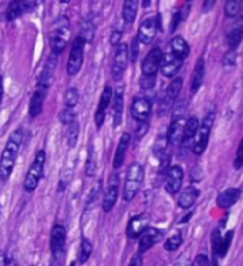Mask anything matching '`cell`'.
Segmentation results:
<instances>
[{
    "label": "cell",
    "mask_w": 243,
    "mask_h": 266,
    "mask_svg": "<svg viewBox=\"0 0 243 266\" xmlns=\"http://www.w3.org/2000/svg\"><path fill=\"white\" fill-rule=\"evenodd\" d=\"M44 162H46V152L43 150H40V151H37L36 157L26 174L25 182H23V188L26 192H33L38 187V184L43 178V174H44Z\"/></svg>",
    "instance_id": "cell-4"
},
{
    "label": "cell",
    "mask_w": 243,
    "mask_h": 266,
    "mask_svg": "<svg viewBox=\"0 0 243 266\" xmlns=\"http://www.w3.org/2000/svg\"><path fill=\"white\" fill-rule=\"evenodd\" d=\"M242 36H243V26L242 20L239 19L238 23L232 27V30L229 32V35H228V46H229L231 50H236V48H238V46H239L241 41H242Z\"/></svg>",
    "instance_id": "cell-31"
},
{
    "label": "cell",
    "mask_w": 243,
    "mask_h": 266,
    "mask_svg": "<svg viewBox=\"0 0 243 266\" xmlns=\"http://www.w3.org/2000/svg\"><path fill=\"white\" fill-rule=\"evenodd\" d=\"M57 54L51 53L47 60L43 66V70L38 76V87H44V88H49L53 81V76H54V70H56V66H57Z\"/></svg>",
    "instance_id": "cell-20"
},
{
    "label": "cell",
    "mask_w": 243,
    "mask_h": 266,
    "mask_svg": "<svg viewBox=\"0 0 243 266\" xmlns=\"http://www.w3.org/2000/svg\"><path fill=\"white\" fill-rule=\"evenodd\" d=\"M209 264H210V261H209V258L205 254H199L194 259V262H192V265L195 266H207Z\"/></svg>",
    "instance_id": "cell-46"
},
{
    "label": "cell",
    "mask_w": 243,
    "mask_h": 266,
    "mask_svg": "<svg viewBox=\"0 0 243 266\" xmlns=\"http://www.w3.org/2000/svg\"><path fill=\"white\" fill-rule=\"evenodd\" d=\"M70 36H71V30H70V22L66 16H59L50 29V48L51 53L54 54H61L69 41H70Z\"/></svg>",
    "instance_id": "cell-2"
},
{
    "label": "cell",
    "mask_w": 243,
    "mask_h": 266,
    "mask_svg": "<svg viewBox=\"0 0 243 266\" xmlns=\"http://www.w3.org/2000/svg\"><path fill=\"white\" fill-rule=\"evenodd\" d=\"M149 227V217L146 214H138L130 219L127 225V236L130 239H137Z\"/></svg>",
    "instance_id": "cell-17"
},
{
    "label": "cell",
    "mask_w": 243,
    "mask_h": 266,
    "mask_svg": "<svg viewBox=\"0 0 243 266\" xmlns=\"http://www.w3.org/2000/svg\"><path fill=\"white\" fill-rule=\"evenodd\" d=\"M115 54H114V60H112V67H111V73H112V78L115 81L121 80L122 74L125 72L128 63H130V54H128V46L125 43H121L118 46H115Z\"/></svg>",
    "instance_id": "cell-10"
},
{
    "label": "cell",
    "mask_w": 243,
    "mask_h": 266,
    "mask_svg": "<svg viewBox=\"0 0 243 266\" xmlns=\"http://www.w3.org/2000/svg\"><path fill=\"white\" fill-rule=\"evenodd\" d=\"M23 141V131L22 128H17L13 131L6 143V147L0 157V181H7L12 175L16 159L19 155V150Z\"/></svg>",
    "instance_id": "cell-1"
},
{
    "label": "cell",
    "mask_w": 243,
    "mask_h": 266,
    "mask_svg": "<svg viewBox=\"0 0 243 266\" xmlns=\"http://www.w3.org/2000/svg\"><path fill=\"white\" fill-rule=\"evenodd\" d=\"M191 180L192 181H201L202 180V169H201V167H195L194 169H192V172H191Z\"/></svg>",
    "instance_id": "cell-47"
},
{
    "label": "cell",
    "mask_w": 243,
    "mask_h": 266,
    "mask_svg": "<svg viewBox=\"0 0 243 266\" xmlns=\"http://www.w3.org/2000/svg\"><path fill=\"white\" fill-rule=\"evenodd\" d=\"M30 10V4L25 1V0H12L7 6V10H6V19L9 22L19 19L20 16H23L26 12Z\"/></svg>",
    "instance_id": "cell-26"
},
{
    "label": "cell",
    "mask_w": 243,
    "mask_h": 266,
    "mask_svg": "<svg viewBox=\"0 0 243 266\" xmlns=\"http://www.w3.org/2000/svg\"><path fill=\"white\" fill-rule=\"evenodd\" d=\"M138 4H139V0H124L122 19H124V23L127 26H131L134 23L135 16H137V12H138Z\"/></svg>",
    "instance_id": "cell-29"
},
{
    "label": "cell",
    "mask_w": 243,
    "mask_h": 266,
    "mask_svg": "<svg viewBox=\"0 0 243 266\" xmlns=\"http://www.w3.org/2000/svg\"><path fill=\"white\" fill-rule=\"evenodd\" d=\"M3 96H4V90H3V77L0 76V106L3 101Z\"/></svg>",
    "instance_id": "cell-52"
},
{
    "label": "cell",
    "mask_w": 243,
    "mask_h": 266,
    "mask_svg": "<svg viewBox=\"0 0 243 266\" xmlns=\"http://www.w3.org/2000/svg\"><path fill=\"white\" fill-rule=\"evenodd\" d=\"M111 103H112V125L117 128L121 124L122 111H124V93H122V87L117 88L115 94H112Z\"/></svg>",
    "instance_id": "cell-23"
},
{
    "label": "cell",
    "mask_w": 243,
    "mask_h": 266,
    "mask_svg": "<svg viewBox=\"0 0 243 266\" xmlns=\"http://www.w3.org/2000/svg\"><path fill=\"white\" fill-rule=\"evenodd\" d=\"M220 239H222V235H220L219 229H216L213 233H212V251H213L215 259H216V249H218V245L219 242H220ZM215 264H218V261H215Z\"/></svg>",
    "instance_id": "cell-41"
},
{
    "label": "cell",
    "mask_w": 243,
    "mask_h": 266,
    "mask_svg": "<svg viewBox=\"0 0 243 266\" xmlns=\"http://www.w3.org/2000/svg\"><path fill=\"white\" fill-rule=\"evenodd\" d=\"M182 84L183 80L181 77L172 80L170 84H168L167 90H165V93H164V96L161 97V103H159V115L167 114V113L174 107L176 98H178L179 94H181Z\"/></svg>",
    "instance_id": "cell-8"
},
{
    "label": "cell",
    "mask_w": 243,
    "mask_h": 266,
    "mask_svg": "<svg viewBox=\"0 0 243 266\" xmlns=\"http://www.w3.org/2000/svg\"><path fill=\"white\" fill-rule=\"evenodd\" d=\"M185 114H186L185 103H181L174 110V115H172V120H171L170 127H168V133H167V141L170 144H179L181 143L183 127H185V121H186Z\"/></svg>",
    "instance_id": "cell-5"
},
{
    "label": "cell",
    "mask_w": 243,
    "mask_h": 266,
    "mask_svg": "<svg viewBox=\"0 0 243 266\" xmlns=\"http://www.w3.org/2000/svg\"><path fill=\"white\" fill-rule=\"evenodd\" d=\"M80 100V93L75 87L67 88V91L64 93V106L66 107H75L78 104Z\"/></svg>",
    "instance_id": "cell-35"
},
{
    "label": "cell",
    "mask_w": 243,
    "mask_h": 266,
    "mask_svg": "<svg viewBox=\"0 0 243 266\" xmlns=\"http://www.w3.org/2000/svg\"><path fill=\"white\" fill-rule=\"evenodd\" d=\"M182 64L183 60L178 59L175 54H172L171 51H168V53H164V54H162V61H161L159 70H161L164 77L172 78V77H175L176 73L179 72V69L182 67Z\"/></svg>",
    "instance_id": "cell-14"
},
{
    "label": "cell",
    "mask_w": 243,
    "mask_h": 266,
    "mask_svg": "<svg viewBox=\"0 0 243 266\" xmlns=\"http://www.w3.org/2000/svg\"><path fill=\"white\" fill-rule=\"evenodd\" d=\"M216 1H218V0H204V4H202V10H204V12H210V10H212V9L215 7Z\"/></svg>",
    "instance_id": "cell-49"
},
{
    "label": "cell",
    "mask_w": 243,
    "mask_h": 266,
    "mask_svg": "<svg viewBox=\"0 0 243 266\" xmlns=\"http://www.w3.org/2000/svg\"><path fill=\"white\" fill-rule=\"evenodd\" d=\"M198 127H199V120L196 117H191L185 121V127H183L182 138H181V143H182V150H188V147L192 144L196 131H198Z\"/></svg>",
    "instance_id": "cell-24"
},
{
    "label": "cell",
    "mask_w": 243,
    "mask_h": 266,
    "mask_svg": "<svg viewBox=\"0 0 243 266\" xmlns=\"http://www.w3.org/2000/svg\"><path fill=\"white\" fill-rule=\"evenodd\" d=\"M232 239H233V230H229V232L226 233V236L222 238L220 242H219L218 249H216V261H218V259H222L225 255L228 254Z\"/></svg>",
    "instance_id": "cell-33"
},
{
    "label": "cell",
    "mask_w": 243,
    "mask_h": 266,
    "mask_svg": "<svg viewBox=\"0 0 243 266\" xmlns=\"http://www.w3.org/2000/svg\"><path fill=\"white\" fill-rule=\"evenodd\" d=\"M198 196H199V190L195 188L194 185H189V187H186L182 192H181V195H179V198H178V205L181 206L182 209H189V208L196 202Z\"/></svg>",
    "instance_id": "cell-28"
},
{
    "label": "cell",
    "mask_w": 243,
    "mask_h": 266,
    "mask_svg": "<svg viewBox=\"0 0 243 266\" xmlns=\"http://www.w3.org/2000/svg\"><path fill=\"white\" fill-rule=\"evenodd\" d=\"M155 81H157L155 74H149V76H144V77L141 78L139 84H141V88L149 90V88H152V87L155 85Z\"/></svg>",
    "instance_id": "cell-40"
},
{
    "label": "cell",
    "mask_w": 243,
    "mask_h": 266,
    "mask_svg": "<svg viewBox=\"0 0 243 266\" xmlns=\"http://www.w3.org/2000/svg\"><path fill=\"white\" fill-rule=\"evenodd\" d=\"M131 143V135L128 133H124L118 141V147L115 150V155H114V162H112V167L114 169L121 168L122 164H124V159H125V154H127V150L130 147Z\"/></svg>",
    "instance_id": "cell-25"
},
{
    "label": "cell",
    "mask_w": 243,
    "mask_h": 266,
    "mask_svg": "<svg viewBox=\"0 0 243 266\" xmlns=\"http://www.w3.org/2000/svg\"><path fill=\"white\" fill-rule=\"evenodd\" d=\"M170 51L175 54L178 59L185 60L189 56V44L185 41L182 36H175L170 43Z\"/></svg>",
    "instance_id": "cell-27"
},
{
    "label": "cell",
    "mask_w": 243,
    "mask_h": 266,
    "mask_svg": "<svg viewBox=\"0 0 243 266\" xmlns=\"http://www.w3.org/2000/svg\"><path fill=\"white\" fill-rule=\"evenodd\" d=\"M78 135H80V124L74 120L73 122L69 124V128H67V144H69L70 148L75 147Z\"/></svg>",
    "instance_id": "cell-32"
},
{
    "label": "cell",
    "mask_w": 243,
    "mask_h": 266,
    "mask_svg": "<svg viewBox=\"0 0 243 266\" xmlns=\"http://www.w3.org/2000/svg\"><path fill=\"white\" fill-rule=\"evenodd\" d=\"M183 182V169L179 165L171 167L167 172V181H165V190L171 195H176L181 191Z\"/></svg>",
    "instance_id": "cell-16"
},
{
    "label": "cell",
    "mask_w": 243,
    "mask_h": 266,
    "mask_svg": "<svg viewBox=\"0 0 243 266\" xmlns=\"http://www.w3.org/2000/svg\"><path fill=\"white\" fill-rule=\"evenodd\" d=\"M66 229L63 225H53L51 228V235H50V249H51V254L53 258L56 261H63V256H64V246H66Z\"/></svg>",
    "instance_id": "cell-9"
},
{
    "label": "cell",
    "mask_w": 243,
    "mask_h": 266,
    "mask_svg": "<svg viewBox=\"0 0 243 266\" xmlns=\"http://www.w3.org/2000/svg\"><path fill=\"white\" fill-rule=\"evenodd\" d=\"M46 96H47V88H44V87H38L33 93V96L30 98V106H29V114L32 118H36L41 114Z\"/></svg>",
    "instance_id": "cell-21"
},
{
    "label": "cell",
    "mask_w": 243,
    "mask_h": 266,
    "mask_svg": "<svg viewBox=\"0 0 243 266\" xmlns=\"http://www.w3.org/2000/svg\"><path fill=\"white\" fill-rule=\"evenodd\" d=\"M192 217V212H191V214H189V215H188V217H183L182 218V221H181V222H188V219H189V218Z\"/></svg>",
    "instance_id": "cell-54"
},
{
    "label": "cell",
    "mask_w": 243,
    "mask_h": 266,
    "mask_svg": "<svg viewBox=\"0 0 243 266\" xmlns=\"http://www.w3.org/2000/svg\"><path fill=\"white\" fill-rule=\"evenodd\" d=\"M118 191H120V175L118 174H111L107 191H105L104 198H103V209H104V212H109L114 208V205L117 204Z\"/></svg>",
    "instance_id": "cell-13"
},
{
    "label": "cell",
    "mask_w": 243,
    "mask_h": 266,
    "mask_svg": "<svg viewBox=\"0 0 243 266\" xmlns=\"http://www.w3.org/2000/svg\"><path fill=\"white\" fill-rule=\"evenodd\" d=\"M151 110H152L151 98L145 96L135 97L131 104V117L138 122H145L151 115Z\"/></svg>",
    "instance_id": "cell-11"
},
{
    "label": "cell",
    "mask_w": 243,
    "mask_h": 266,
    "mask_svg": "<svg viewBox=\"0 0 243 266\" xmlns=\"http://www.w3.org/2000/svg\"><path fill=\"white\" fill-rule=\"evenodd\" d=\"M130 264H131V265H142V254L135 255L134 258L130 261Z\"/></svg>",
    "instance_id": "cell-50"
},
{
    "label": "cell",
    "mask_w": 243,
    "mask_h": 266,
    "mask_svg": "<svg viewBox=\"0 0 243 266\" xmlns=\"http://www.w3.org/2000/svg\"><path fill=\"white\" fill-rule=\"evenodd\" d=\"M236 64V51L229 50L223 57V66H235Z\"/></svg>",
    "instance_id": "cell-44"
},
{
    "label": "cell",
    "mask_w": 243,
    "mask_h": 266,
    "mask_svg": "<svg viewBox=\"0 0 243 266\" xmlns=\"http://www.w3.org/2000/svg\"><path fill=\"white\" fill-rule=\"evenodd\" d=\"M213 122H215V113L213 111L208 113L207 115H205V118L202 120V122H199L198 131H196V135H195L194 138V152L196 155H201L207 150Z\"/></svg>",
    "instance_id": "cell-6"
},
{
    "label": "cell",
    "mask_w": 243,
    "mask_h": 266,
    "mask_svg": "<svg viewBox=\"0 0 243 266\" xmlns=\"http://www.w3.org/2000/svg\"><path fill=\"white\" fill-rule=\"evenodd\" d=\"M242 0H226L225 3V14L226 17H236L241 12Z\"/></svg>",
    "instance_id": "cell-38"
},
{
    "label": "cell",
    "mask_w": 243,
    "mask_h": 266,
    "mask_svg": "<svg viewBox=\"0 0 243 266\" xmlns=\"http://www.w3.org/2000/svg\"><path fill=\"white\" fill-rule=\"evenodd\" d=\"M151 1H152V0H142V6H144V7H149Z\"/></svg>",
    "instance_id": "cell-53"
},
{
    "label": "cell",
    "mask_w": 243,
    "mask_h": 266,
    "mask_svg": "<svg viewBox=\"0 0 243 266\" xmlns=\"http://www.w3.org/2000/svg\"><path fill=\"white\" fill-rule=\"evenodd\" d=\"M75 117H77V114L74 111V107H64L60 111V114H59L60 122L64 124V125H69L70 122H73L75 120Z\"/></svg>",
    "instance_id": "cell-39"
},
{
    "label": "cell",
    "mask_w": 243,
    "mask_h": 266,
    "mask_svg": "<svg viewBox=\"0 0 243 266\" xmlns=\"http://www.w3.org/2000/svg\"><path fill=\"white\" fill-rule=\"evenodd\" d=\"M9 261H7V254L6 252H3V251H0V266L6 265Z\"/></svg>",
    "instance_id": "cell-51"
},
{
    "label": "cell",
    "mask_w": 243,
    "mask_h": 266,
    "mask_svg": "<svg viewBox=\"0 0 243 266\" xmlns=\"http://www.w3.org/2000/svg\"><path fill=\"white\" fill-rule=\"evenodd\" d=\"M85 38L83 36H78L74 38L71 51L67 60V73L70 76H75L77 73L81 70L83 61H84V47H85Z\"/></svg>",
    "instance_id": "cell-7"
},
{
    "label": "cell",
    "mask_w": 243,
    "mask_h": 266,
    "mask_svg": "<svg viewBox=\"0 0 243 266\" xmlns=\"http://www.w3.org/2000/svg\"><path fill=\"white\" fill-rule=\"evenodd\" d=\"M181 19H182V16H181V12L175 13L174 14V17H172V22H171V32H175V29L178 27V24L181 22Z\"/></svg>",
    "instance_id": "cell-48"
},
{
    "label": "cell",
    "mask_w": 243,
    "mask_h": 266,
    "mask_svg": "<svg viewBox=\"0 0 243 266\" xmlns=\"http://www.w3.org/2000/svg\"><path fill=\"white\" fill-rule=\"evenodd\" d=\"M93 252V245L87 238H83L81 245H80V251H78V262L80 264H85L90 258V255Z\"/></svg>",
    "instance_id": "cell-36"
},
{
    "label": "cell",
    "mask_w": 243,
    "mask_h": 266,
    "mask_svg": "<svg viewBox=\"0 0 243 266\" xmlns=\"http://www.w3.org/2000/svg\"><path fill=\"white\" fill-rule=\"evenodd\" d=\"M138 38L135 37L134 40H133V43H131V48L128 50V54H130V61H135L137 60V57H138Z\"/></svg>",
    "instance_id": "cell-45"
},
{
    "label": "cell",
    "mask_w": 243,
    "mask_h": 266,
    "mask_svg": "<svg viewBox=\"0 0 243 266\" xmlns=\"http://www.w3.org/2000/svg\"><path fill=\"white\" fill-rule=\"evenodd\" d=\"M243 143L241 141L239 143V147H238V151H236V158H235V168L241 169L243 165Z\"/></svg>",
    "instance_id": "cell-42"
},
{
    "label": "cell",
    "mask_w": 243,
    "mask_h": 266,
    "mask_svg": "<svg viewBox=\"0 0 243 266\" xmlns=\"http://www.w3.org/2000/svg\"><path fill=\"white\" fill-rule=\"evenodd\" d=\"M181 245H182V235H181L179 232H176V233L171 235L170 238L165 241L164 248H165V251H168V252H175Z\"/></svg>",
    "instance_id": "cell-37"
},
{
    "label": "cell",
    "mask_w": 243,
    "mask_h": 266,
    "mask_svg": "<svg viewBox=\"0 0 243 266\" xmlns=\"http://www.w3.org/2000/svg\"><path fill=\"white\" fill-rule=\"evenodd\" d=\"M162 54H164V51L159 47H154L146 54L145 59L142 61V66H141L144 76L155 74L158 72L161 61H162Z\"/></svg>",
    "instance_id": "cell-18"
},
{
    "label": "cell",
    "mask_w": 243,
    "mask_h": 266,
    "mask_svg": "<svg viewBox=\"0 0 243 266\" xmlns=\"http://www.w3.org/2000/svg\"><path fill=\"white\" fill-rule=\"evenodd\" d=\"M159 29V17L155 16V17H148L145 19L139 29H138V41L142 43V44H151L154 41V38L157 36Z\"/></svg>",
    "instance_id": "cell-12"
},
{
    "label": "cell",
    "mask_w": 243,
    "mask_h": 266,
    "mask_svg": "<svg viewBox=\"0 0 243 266\" xmlns=\"http://www.w3.org/2000/svg\"><path fill=\"white\" fill-rule=\"evenodd\" d=\"M204 77H205V61L204 59H199L198 63L195 64L194 74H192V80H191V91L196 93L204 81Z\"/></svg>",
    "instance_id": "cell-30"
},
{
    "label": "cell",
    "mask_w": 243,
    "mask_h": 266,
    "mask_svg": "<svg viewBox=\"0 0 243 266\" xmlns=\"http://www.w3.org/2000/svg\"><path fill=\"white\" fill-rule=\"evenodd\" d=\"M186 1H191V0H186Z\"/></svg>",
    "instance_id": "cell-56"
},
{
    "label": "cell",
    "mask_w": 243,
    "mask_h": 266,
    "mask_svg": "<svg viewBox=\"0 0 243 266\" xmlns=\"http://www.w3.org/2000/svg\"><path fill=\"white\" fill-rule=\"evenodd\" d=\"M144 175H145V169L139 164V162H133L128 169H127V175H125V182H124V188H122V198L125 202H130L135 198V195L138 193L142 181H144Z\"/></svg>",
    "instance_id": "cell-3"
},
{
    "label": "cell",
    "mask_w": 243,
    "mask_h": 266,
    "mask_svg": "<svg viewBox=\"0 0 243 266\" xmlns=\"http://www.w3.org/2000/svg\"><path fill=\"white\" fill-rule=\"evenodd\" d=\"M121 37H122V29H114L112 30V33H111V46H118L120 44V41H121Z\"/></svg>",
    "instance_id": "cell-43"
},
{
    "label": "cell",
    "mask_w": 243,
    "mask_h": 266,
    "mask_svg": "<svg viewBox=\"0 0 243 266\" xmlns=\"http://www.w3.org/2000/svg\"><path fill=\"white\" fill-rule=\"evenodd\" d=\"M241 188H228L222 193H219L218 199H216V205L220 209H229L233 206L241 198Z\"/></svg>",
    "instance_id": "cell-22"
},
{
    "label": "cell",
    "mask_w": 243,
    "mask_h": 266,
    "mask_svg": "<svg viewBox=\"0 0 243 266\" xmlns=\"http://www.w3.org/2000/svg\"><path fill=\"white\" fill-rule=\"evenodd\" d=\"M111 98H112V88L107 85L100 97V101H98V107L96 110V114H94V122H96V127L101 128L104 121H105V114H107V110H108L109 104H111Z\"/></svg>",
    "instance_id": "cell-15"
},
{
    "label": "cell",
    "mask_w": 243,
    "mask_h": 266,
    "mask_svg": "<svg viewBox=\"0 0 243 266\" xmlns=\"http://www.w3.org/2000/svg\"><path fill=\"white\" fill-rule=\"evenodd\" d=\"M139 242H138V252L139 254H144L146 251H149L155 243L161 241L162 238V232L157 228H146L139 236Z\"/></svg>",
    "instance_id": "cell-19"
},
{
    "label": "cell",
    "mask_w": 243,
    "mask_h": 266,
    "mask_svg": "<svg viewBox=\"0 0 243 266\" xmlns=\"http://www.w3.org/2000/svg\"><path fill=\"white\" fill-rule=\"evenodd\" d=\"M61 3H69V1H70V0H60Z\"/></svg>",
    "instance_id": "cell-55"
},
{
    "label": "cell",
    "mask_w": 243,
    "mask_h": 266,
    "mask_svg": "<svg viewBox=\"0 0 243 266\" xmlns=\"http://www.w3.org/2000/svg\"><path fill=\"white\" fill-rule=\"evenodd\" d=\"M97 169V159H96V151L93 144L88 145V157H87V165H85V174L88 177H93Z\"/></svg>",
    "instance_id": "cell-34"
}]
</instances>
